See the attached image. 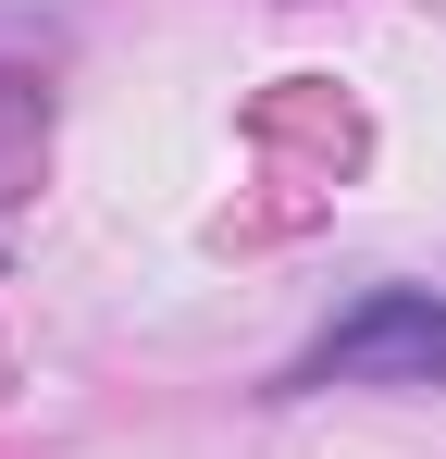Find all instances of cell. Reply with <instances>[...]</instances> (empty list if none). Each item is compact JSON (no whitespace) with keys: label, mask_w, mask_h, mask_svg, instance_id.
Masks as SVG:
<instances>
[{"label":"cell","mask_w":446,"mask_h":459,"mask_svg":"<svg viewBox=\"0 0 446 459\" xmlns=\"http://www.w3.org/2000/svg\"><path fill=\"white\" fill-rule=\"evenodd\" d=\"M286 385H446V299L434 286H372L360 310H335Z\"/></svg>","instance_id":"obj_1"}]
</instances>
